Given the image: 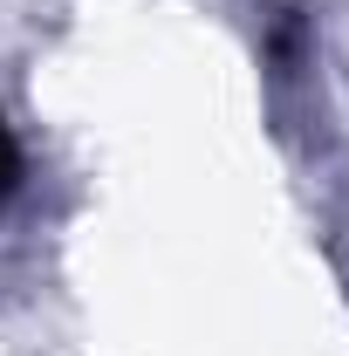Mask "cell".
<instances>
[{
  "instance_id": "cell-1",
  "label": "cell",
  "mask_w": 349,
  "mask_h": 356,
  "mask_svg": "<svg viewBox=\"0 0 349 356\" xmlns=\"http://www.w3.org/2000/svg\"><path fill=\"white\" fill-rule=\"evenodd\" d=\"M21 192V137L7 131V117H0V206Z\"/></svg>"
}]
</instances>
